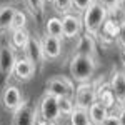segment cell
<instances>
[{"label":"cell","mask_w":125,"mask_h":125,"mask_svg":"<svg viewBox=\"0 0 125 125\" xmlns=\"http://www.w3.org/2000/svg\"><path fill=\"white\" fill-rule=\"evenodd\" d=\"M45 2H53V0H45Z\"/></svg>","instance_id":"33"},{"label":"cell","mask_w":125,"mask_h":125,"mask_svg":"<svg viewBox=\"0 0 125 125\" xmlns=\"http://www.w3.org/2000/svg\"><path fill=\"white\" fill-rule=\"evenodd\" d=\"M100 125H120V122H118V117L117 115H108Z\"/></svg>","instance_id":"28"},{"label":"cell","mask_w":125,"mask_h":125,"mask_svg":"<svg viewBox=\"0 0 125 125\" xmlns=\"http://www.w3.org/2000/svg\"><path fill=\"white\" fill-rule=\"evenodd\" d=\"M108 88L120 104H125V72H115L112 75Z\"/></svg>","instance_id":"12"},{"label":"cell","mask_w":125,"mask_h":125,"mask_svg":"<svg viewBox=\"0 0 125 125\" xmlns=\"http://www.w3.org/2000/svg\"><path fill=\"white\" fill-rule=\"evenodd\" d=\"M95 52H97V45H95V40L92 35H82L80 40L77 43V53H83V55H90V57H95Z\"/></svg>","instance_id":"15"},{"label":"cell","mask_w":125,"mask_h":125,"mask_svg":"<svg viewBox=\"0 0 125 125\" xmlns=\"http://www.w3.org/2000/svg\"><path fill=\"white\" fill-rule=\"evenodd\" d=\"M55 10L60 13H67L68 10L72 9V0H53Z\"/></svg>","instance_id":"25"},{"label":"cell","mask_w":125,"mask_h":125,"mask_svg":"<svg viewBox=\"0 0 125 125\" xmlns=\"http://www.w3.org/2000/svg\"><path fill=\"white\" fill-rule=\"evenodd\" d=\"M15 10L12 5H2L0 7V30H10V23L13 19Z\"/></svg>","instance_id":"17"},{"label":"cell","mask_w":125,"mask_h":125,"mask_svg":"<svg viewBox=\"0 0 125 125\" xmlns=\"http://www.w3.org/2000/svg\"><path fill=\"white\" fill-rule=\"evenodd\" d=\"M35 70H37V65L33 62H30L29 58L23 57V58H17L15 67H13V73L17 75L19 80H30L33 77Z\"/></svg>","instance_id":"10"},{"label":"cell","mask_w":125,"mask_h":125,"mask_svg":"<svg viewBox=\"0 0 125 125\" xmlns=\"http://www.w3.org/2000/svg\"><path fill=\"white\" fill-rule=\"evenodd\" d=\"M124 23H125V19H124Z\"/></svg>","instance_id":"35"},{"label":"cell","mask_w":125,"mask_h":125,"mask_svg":"<svg viewBox=\"0 0 125 125\" xmlns=\"http://www.w3.org/2000/svg\"><path fill=\"white\" fill-rule=\"evenodd\" d=\"M94 102H97V90L90 82H82L75 90V107L88 110Z\"/></svg>","instance_id":"4"},{"label":"cell","mask_w":125,"mask_h":125,"mask_svg":"<svg viewBox=\"0 0 125 125\" xmlns=\"http://www.w3.org/2000/svg\"><path fill=\"white\" fill-rule=\"evenodd\" d=\"M117 40H118V43L125 47V23H120V27H118V33H117Z\"/></svg>","instance_id":"27"},{"label":"cell","mask_w":125,"mask_h":125,"mask_svg":"<svg viewBox=\"0 0 125 125\" xmlns=\"http://www.w3.org/2000/svg\"><path fill=\"white\" fill-rule=\"evenodd\" d=\"M118 23L114 22L112 19H107L102 25V32H104V37H108V39H117V33H118Z\"/></svg>","instance_id":"21"},{"label":"cell","mask_w":125,"mask_h":125,"mask_svg":"<svg viewBox=\"0 0 125 125\" xmlns=\"http://www.w3.org/2000/svg\"><path fill=\"white\" fill-rule=\"evenodd\" d=\"M13 125H37V110L29 104H22L13 110Z\"/></svg>","instance_id":"5"},{"label":"cell","mask_w":125,"mask_h":125,"mask_svg":"<svg viewBox=\"0 0 125 125\" xmlns=\"http://www.w3.org/2000/svg\"><path fill=\"white\" fill-rule=\"evenodd\" d=\"M25 25H27V15H25L22 10H15L13 19H12V23H10V30L25 29Z\"/></svg>","instance_id":"22"},{"label":"cell","mask_w":125,"mask_h":125,"mask_svg":"<svg viewBox=\"0 0 125 125\" xmlns=\"http://www.w3.org/2000/svg\"><path fill=\"white\" fill-rule=\"evenodd\" d=\"M88 118H90V122L92 124H95V125H100L104 120H105L107 117L110 115V112H108V108H107L102 102H94L92 105L88 107Z\"/></svg>","instance_id":"13"},{"label":"cell","mask_w":125,"mask_h":125,"mask_svg":"<svg viewBox=\"0 0 125 125\" xmlns=\"http://www.w3.org/2000/svg\"><path fill=\"white\" fill-rule=\"evenodd\" d=\"M15 50L10 45H0V73L10 77L13 73V67H15Z\"/></svg>","instance_id":"6"},{"label":"cell","mask_w":125,"mask_h":125,"mask_svg":"<svg viewBox=\"0 0 125 125\" xmlns=\"http://www.w3.org/2000/svg\"><path fill=\"white\" fill-rule=\"evenodd\" d=\"M45 30H47L48 35L52 37H57V39H63V29H62V19L58 17H50L45 23Z\"/></svg>","instance_id":"16"},{"label":"cell","mask_w":125,"mask_h":125,"mask_svg":"<svg viewBox=\"0 0 125 125\" xmlns=\"http://www.w3.org/2000/svg\"><path fill=\"white\" fill-rule=\"evenodd\" d=\"M70 125H90V118H88V112L83 110V108H78L75 107L70 114Z\"/></svg>","instance_id":"19"},{"label":"cell","mask_w":125,"mask_h":125,"mask_svg":"<svg viewBox=\"0 0 125 125\" xmlns=\"http://www.w3.org/2000/svg\"><path fill=\"white\" fill-rule=\"evenodd\" d=\"M90 125H95V124H90Z\"/></svg>","instance_id":"34"},{"label":"cell","mask_w":125,"mask_h":125,"mask_svg":"<svg viewBox=\"0 0 125 125\" xmlns=\"http://www.w3.org/2000/svg\"><path fill=\"white\" fill-rule=\"evenodd\" d=\"M118 122H120V125H125V107L124 108H122V110H120V112H118Z\"/></svg>","instance_id":"30"},{"label":"cell","mask_w":125,"mask_h":125,"mask_svg":"<svg viewBox=\"0 0 125 125\" xmlns=\"http://www.w3.org/2000/svg\"><path fill=\"white\" fill-rule=\"evenodd\" d=\"M97 100L102 102L107 108H110V107L115 104V97H114V94H112V90L108 88V85L105 87L104 92H98V94H97Z\"/></svg>","instance_id":"23"},{"label":"cell","mask_w":125,"mask_h":125,"mask_svg":"<svg viewBox=\"0 0 125 125\" xmlns=\"http://www.w3.org/2000/svg\"><path fill=\"white\" fill-rule=\"evenodd\" d=\"M75 108V102L72 95H63V97H58V110H60V115H70L72 110Z\"/></svg>","instance_id":"20"},{"label":"cell","mask_w":125,"mask_h":125,"mask_svg":"<svg viewBox=\"0 0 125 125\" xmlns=\"http://www.w3.org/2000/svg\"><path fill=\"white\" fill-rule=\"evenodd\" d=\"M30 40V33L25 29H17V30H12V45L17 48H25V45L29 43Z\"/></svg>","instance_id":"18"},{"label":"cell","mask_w":125,"mask_h":125,"mask_svg":"<svg viewBox=\"0 0 125 125\" xmlns=\"http://www.w3.org/2000/svg\"><path fill=\"white\" fill-rule=\"evenodd\" d=\"M95 0H72V7H75L78 12H83L85 9H88V5H92Z\"/></svg>","instance_id":"26"},{"label":"cell","mask_w":125,"mask_h":125,"mask_svg":"<svg viewBox=\"0 0 125 125\" xmlns=\"http://www.w3.org/2000/svg\"><path fill=\"white\" fill-rule=\"evenodd\" d=\"M62 29H63V37L65 39L78 37L80 32L83 30L82 19L77 17V15H72V13H65L63 19H62Z\"/></svg>","instance_id":"7"},{"label":"cell","mask_w":125,"mask_h":125,"mask_svg":"<svg viewBox=\"0 0 125 125\" xmlns=\"http://www.w3.org/2000/svg\"><path fill=\"white\" fill-rule=\"evenodd\" d=\"M40 45H42V52H43V57L45 58H58L62 53V40L57 37H52V35H45L43 39L40 40Z\"/></svg>","instance_id":"9"},{"label":"cell","mask_w":125,"mask_h":125,"mask_svg":"<svg viewBox=\"0 0 125 125\" xmlns=\"http://www.w3.org/2000/svg\"><path fill=\"white\" fill-rule=\"evenodd\" d=\"M117 9L122 10V12L125 13V0H118V2H117Z\"/></svg>","instance_id":"31"},{"label":"cell","mask_w":125,"mask_h":125,"mask_svg":"<svg viewBox=\"0 0 125 125\" xmlns=\"http://www.w3.org/2000/svg\"><path fill=\"white\" fill-rule=\"evenodd\" d=\"M107 19H108V10L95 0L92 5H88V9L83 10L82 23H83L85 33L92 35V37L98 35V32H100V29H102V25Z\"/></svg>","instance_id":"1"},{"label":"cell","mask_w":125,"mask_h":125,"mask_svg":"<svg viewBox=\"0 0 125 125\" xmlns=\"http://www.w3.org/2000/svg\"><path fill=\"white\" fill-rule=\"evenodd\" d=\"M95 68H97L95 57H90V55L75 53L70 60V75L78 83L88 82L92 78V75L95 73Z\"/></svg>","instance_id":"2"},{"label":"cell","mask_w":125,"mask_h":125,"mask_svg":"<svg viewBox=\"0 0 125 125\" xmlns=\"http://www.w3.org/2000/svg\"><path fill=\"white\" fill-rule=\"evenodd\" d=\"M40 115L48 124H55L62 117L60 115V110H58V98L55 95L45 92L43 98L40 100Z\"/></svg>","instance_id":"3"},{"label":"cell","mask_w":125,"mask_h":125,"mask_svg":"<svg viewBox=\"0 0 125 125\" xmlns=\"http://www.w3.org/2000/svg\"><path fill=\"white\" fill-rule=\"evenodd\" d=\"M27 7L30 9V12L33 15H42L43 13V5H45V0H25Z\"/></svg>","instance_id":"24"},{"label":"cell","mask_w":125,"mask_h":125,"mask_svg":"<svg viewBox=\"0 0 125 125\" xmlns=\"http://www.w3.org/2000/svg\"><path fill=\"white\" fill-rule=\"evenodd\" d=\"M2 102H3V107L7 110H15V108H19L23 104L22 102V94H20V90L15 85H9L3 90Z\"/></svg>","instance_id":"11"},{"label":"cell","mask_w":125,"mask_h":125,"mask_svg":"<svg viewBox=\"0 0 125 125\" xmlns=\"http://www.w3.org/2000/svg\"><path fill=\"white\" fill-rule=\"evenodd\" d=\"M47 94L52 95L63 97V95H72V82L63 77H53L47 82Z\"/></svg>","instance_id":"8"},{"label":"cell","mask_w":125,"mask_h":125,"mask_svg":"<svg viewBox=\"0 0 125 125\" xmlns=\"http://www.w3.org/2000/svg\"><path fill=\"white\" fill-rule=\"evenodd\" d=\"M122 57H124V60H125V47H124V50H122Z\"/></svg>","instance_id":"32"},{"label":"cell","mask_w":125,"mask_h":125,"mask_svg":"<svg viewBox=\"0 0 125 125\" xmlns=\"http://www.w3.org/2000/svg\"><path fill=\"white\" fill-rule=\"evenodd\" d=\"M23 52H25V58H29L30 62H33V63H40V62L45 60L43 52H42V45H40L39 40H35V39L29 40V43L25 45Z\"/></svg>","instance_id":"14"},{"label":"cell","mask_w":125,"mask_h":125,"mask_svg":"<svg viewBox=\"0 0 125 125\" xmlns=\"http://www.w3.org/2000/svg\"><path fill=\"white\" fill-rule=\"evenodd\" d=\"M97 2L102 3L107 10H110V9H115L117 7V2H118V0H97Z\"/></svg>","instance_id":"29"}]
</instances>
